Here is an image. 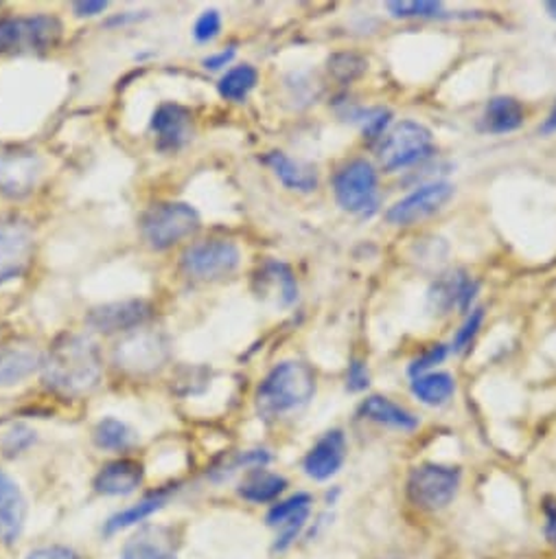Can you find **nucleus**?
Wrapping results in <instances>:
<instances>
[{"instance_id": "obj_1", "label": "nucleus", "mask_w": 556, "mask_h": 559, "mask_svg": "<svg viewBox=\"0 0 556 559\" xmlns=\"http://www.w3.org/2000/svg\"><path fill=\"white\" fill-rule=\"evenodd\" d=\"M43 371L49 389L67 397H82L101 380V356L86 336L67 334L51 347Z\"/></svg>"}, {"instance_id": "obj_2", "label": "nucleus", "mask_w": 556, "mask_h": 559, "mask_svg": "<svg viewBox=\"0 0 556 559\" xmlns=\"http://www.w3.org/2000/svg\"><path fill=\"white\" fill-rule=\"evenodd\" d=\"M316 393V376L305 362H281L274 367L256 391V413L263 419L301 411Z\"/></svg>"}, {"instance_id": "obj_3", "label": "nucleus", "mask_w": 556, "mask_h": 559, "mask_svg": "<svg viewBox=\"0 0 556 559\" xmlns=\"http://www.w3.org/2000/svg\"><path fill=\"white\" fill-rule=\"evenodd\" d=\"M62 40V23L56 16L0 19V56L43 53Z\"/></svg>"}, {"instance_id": "obj_4", "label": "nucleus", "mask_w": 556, "mask_h": 559, "mask_svg": "<svg viewBox=\"0 0 556 559\" xmlns=\"http://www.w3.org/2000/svg\"><path fill=\"white\" fill-rule=\"evenodd\" d=\"M200 228V215L184 202H162L152 206L141 224L145 241L154 250H167L191 237Z\"/></svg>"}, {"instance_id": "obj_5", "label": "nucleus", "mask_w": 556, "mask_h": 559, "mask_svg": "<svg viewBox=\"0 0 556 559\" xmlns=\"http://www.w3.org/2000/svg\"><path fill=\"white\" fill-rule=\"evenodd\" d=\"M377 185H379L377 171L368 160H364V158L351 160L349 165H345L338 171V176L334 180L336 200L345 211L368 217L379 206Z\"/></svg>"}, {"instance_id": "obj_6", "label": "nucleus", "mask_w": 556, "mask_h": 559, "mask_svg": "<svg viewBox=\"0 0 556 559\" xmlns=\"http://www.w3.org/2000/svg\"><path fill=\"white\" fill-rule=\"evenodd\" d=\"M432 152V132L416 121H401L384 136L379 145V163L386 171H397L425 160Z\"/></svg>"}, {"instance_id": "obj_7", "label": "nucleus", "mask_w": 556, "mask_h": 559, "mask_svg": "<svg viewBox=\"0 0 556 559\" xmlns=\"http://www.w3.org/2000/svg\"><path fill=\"white\" fill-rule=\"evenodd\" d=\"M460 487V469L449 465L425 463L412 469L408 478V498L425 511L447 507Z\"/></svg>"}, {"instance_id": "obj_8", "label": "nucleus", "mask_w": 556, "mask_h": 559, "mask_svg": "<svg viewBox=\"0 0 556 559\" xmlns=\"http://www.w3.org/2000/svg\"><path fill=\"white\" fill-rule=\"evenodd\" d=\"M239 261L241 252L232 241L204 239L184 250L182 270L197 282H219L239 267Z\"/></svg>"}, {"instance_id": "obj_9", "label": "nucleus", "mask_w": 556, "mask_h": 559, "mask_svg": "<svg viewBox=\"0 0 556 559\" xmlns=\"http://www.w3.org/2000/svg\"><path fill=\"white\" fill-rule=\"evenodd\" d=\"M34 259V230L21 217L0 219V286L21 276Z\"/></svg>"}, {"instance_id": "obj_10", "label": "nucleus", "mask_w": 556, "mask_h": 559, "mask_svg": "<svg viewBox=\"0 0 556 559\" xmlns=\"http://www.w3.org/2000/svg\"><path fill=\"white\" fill-rule=\"evenodd\" d=\"M454 187L449 182H430L399 200L395 206L388 209L386 219L395 226H410L416 224L436 211H440L447 200L451 198Z\"/></svg>"}, {"instance_id": "obj_11", "label": "nucleus", "mask_w": 556, "mask_h": 559, "mask_svg": "<svg viewBox=\"0 0 556 559\" xmlns=\"http://www.w3.org/2000/svg\"><path fill=\"white\" fill-rule=\"evenodd\" d=\"M169 356L167 341L156 332H138L117 347V362L130 373H152Z\"/></svg>"}, {"instance_id": "obj_12", "label": "nucleus", "mask_w": 556, "mask_h": 559, "mask_svg": "<svg viewBox=\"0 0 556 559\" xmlns=\"http://www.w3.org/2000/svg\"><path fill=\"white\" fill-rule=\"evenodd\" d=\"M152 130L160 152H178L193 136V117L180 104H162L152 117Z\"/></svg>"}, {"instance_id": "obj_13", "label": "nucleus", "mask_w": 556, "mask_h": 559, "mask_svg": "<svg viewBox=\"0 0 556 559\" xmlns=\"http://www.w3.org/2000/svg\"><path fill=\"white\" fill-rule=\"evenodd\" d=\"M149 319V306L145 301H119L93 310L86 323L101 334L130 332L141 328Z\"/></svg>"}, {"instance_id": "obj_14", "label": "nucleus", "mask_w": 556, "mask_h": 559, "mask_svg": "<svg viewBox=\"0 0 556 559\" xmlns=\"http://www.w3.org/2000/svg\"><path fill=\"white\" fill-rule=\"evenodd\" d=\"M310 509H312L310 493H297L269 509L267 524L281 531V535H278V542H276L278 550L288 548L297 539V535L301 533V528L305 526V522L310 518Z\"/></svg>"}, {"instance_id": "obj_15", "label": "nucleus", "mask_w": 556, "mask_h": 559, "mask_svg": "<svg viewBox=\"0 0 556 559\" xmlns=\"http://www.w3.org/2000/svg\"><path fill=\"white\" fill-rule=\"evenodd\" d=\"M478 293V284L464 272L443 274L430 290V308L436 312H449L460 308L467 312Z\"/></svg>"}, {"instance_id": "obj_16", "label": "nucleus", "mask_w": 556, "mask_h": 559, "mask_svg": "<svg viewBox=\"0 0 556 559\" xmlns=\"http://www.w3.org/2000/svg\"><path fill=\"white\" fill-rule=\"evenodd\" d=\"M347 459V439L342 430H331L305 456V472L314 480H327L340 472Z\"/></svg>"}, {"instance_id": "obj_17", "label": "nucleus", "mask_w": 556, "mask_h": 559, "mask_svg": "<svg viewBox=\"0 0 556 559\" xmlns=\"http://www.w3.org/2000/svg\"><path fill=\"white\" fill-rule=\"evenodd\" d=\"M27 504L19 485L0 469V542L12 544L25 524Z\"/></svg>"}, {"instance_id": "obj_18", "label": "nucleus", "mask_w": 556, "mask_h": 559, "mask_svg": "<svg viewBox=\"0 0 556 559\" xmlns=\"http://www.w3.org/2000/svg\"><path fill=\"white\" fill-rule=\"evenodd\" d=\"M145 469L138 461L119 459L101 467L95 478V489L104 496H125L132 493L143 483Z\"/></svg>"}, {"instance_id": "obj_19", "label": "nucleus", "mask_w": 556, "mask_h": 559, "mask_svg": "<svg viewBox=\"0 0 556 559\" xmlns=\"http://www.w3.org/2000/svg\"><path fill=\"white\" fill-rule=\"evenodd\" d=\"M43 365L38 352L29 345L0 349V386H12L29 378Z\"/></svg>"}, {"instance_id": "obj_20", "label": "nucleus", "mask_w": 556, "mask_h": 559, "mask_svg": "<svg viewBox=\"0 0 556 559\" xmlns=\"http://www.w3.org/2000/svg\"><path fill=\"white\" fill-rule=\"evenodd\" d=\"M525 110L512 97H495L486 104L480 128L488 134H506L523 126Z\"/></svg>"}, {"instance_id": "obj_21", "label": "nucleus", "mask_w": 556, "mask_h": 559, "mask_svg": "<svg viewBox=\"0 0 556 559\" xmlns=\"http://www.w3.org/2000/svg\"><path fill=\"white\" fill-rule=\"evenodd\" d=\"M265 163L271 171L281 178V182L297 191H314L318 187V174L312 165L290 158L283 152H271L265 156Z\"/></svg>"}, {"instance_id": "obj_22", "label": "nucleus", "mask_w": 556, "mask_h": 559, "mask_svg": "<svg viewBox=\"0 0 556 559\" xmlns=\"http://www.w3.org/2000/svg\"><path fill=\"white\" fill-rule=\"evenodd\" d=\"M360 413L375 424L390 426L397 430H414L419 426V419L410 411L401 408L399 404H395L382 395H373V397L364 400Z\"/></svg>"}, {"instance_id": "obj_23", "label": "nucleus", "mask_w": 556, "mask_h": 559, "mask_svg": "<svg viewBox=\"0 0 556 559\" xmlns=\"http://www.w3.org/2000/svg\"><path fill=\"white\" fill-rule=\"evenodd\" d=\"M412 393L427 406H443L456 393V380L449 373L436 371L414 378Z\"/></svg>"}, {"instance_id": "obj_24", "label": "nucleus", "mask_w": 556, "mask_h": 559, "mask_svg": "<svg viewBox=\"0 0 556 559\" xmlns=\"http://www.w3.org/2000/svg\"><path fill=\"white\" fill-rule=\"evenodd\" d=\"M286 487H288V480L283 476L256 469L241 483L239 493L250 502H271L286 491Z\"/></svg>"}, {"instance_id": "obj_25", "label": "nucleus", "mask_w": 556, "mask_h": 559, "mask_svg": "<svg viewBox=\"0 0 556 559\" xmlns=\"http://www.w3.org/2000/svg\"><path fill=\"white\" fill-rule=\"evenodd\" d=\"M258 82V73L254 67L250 64H241V67H234L230 69L217 84L219 88V95L228 102H243L252 88L256 86Z\"/></svg>"}, {"instance_id": "obj_26", "label": "nucleus", "mask_w": 556, "mask_h": 559, "mask_svg": "<svg viewBox=\"0 0 556 559\" xmlns=\"http://www.w3.org/2000/svg\"><path fill=\"white\" fill-rule=\"evenodd\" d=\"M169 493H171V489H162V491L152 493L149 498L141 500V502L134 504L132 509H125L123 513H117L114 518H110L106 531H108V533H114V531H119V528L132 526V524H136V522H143L145 518H149L154 511H158V509L167 502Z\"/></svg>"}, {"instance_id": "obj_27", "label": "nucleus", "mask_w": 556, "mask_h": 559, "mask_svg": "<svg viewBox=\"0 0 556 559\" xmlns=\"http://www.w3.org/2000/svg\"><path fill=\"white\" fill-rule=\"evenodd\" d=\"M258 276L263 278V282H269L278 290V304H281V306H290V304L297 301V297H299L297 278H294V274L290 272L288 265L269 261Z\"/></svg>"}, {"instance_id": "obj_28", "label": "nucleus", "mask_w": 556, "mask_h": 559, "mask_svg": "<svg viewBox=\"0 0 556 559\" xmlns=\"http://www.w3.org/2000/svg\"><path fill=\"white\" fill-rule=\"evenodd\" d=\"M95 443L104 450H125L134 443V432L119 419H104L95 428Z\"/></svg>"}, {"instance_id": "obj_29", "label": "nucleus", "mask_w": 556, "mask_h": 559, "mask_svg": "<svg viewBox=\"0 0 556 559\" xmlns=\"http://www.w3.org/2000/svg\"><path fill=\"white\" fill-rule=\"evenodd\" d=\"M123 559H178V557L167 544L143 533L132 542H128V546L123 548Z\"/></svg>"}, {"instance_id": "obj_30", "label": "nucleus", "mask_w": 556, "mask_h": 559, "mask_svg": "<svg viewBox=\"0 0 556 559\" xmlns=\"http://www.w3.org/2000/svg\"><path fill=\"white\" fill-rule=\"evenodd\" d=\"M366 67H368V62L358 53H336L329 60V73L342 84H349V82L362 78L366 73Z\"/></svg>"}, {"instance_id": "obj_31", "label": "nucleus", "mask_w": 556, "mask_h": 559, "mask_svg": "<svg viewBox=\"0 0 556 559\" xmlns=\"http://www.w3.org/2000/svg\"><path fill=\"white\" fill-rule=\"evenodd\" d=\"M388 10L397 19H434L440 14L443 5L434 0H399V3H388Z\"/></svg>"}, {"instance_id": "obj_32", "label": "nucleus", "mask_w": 556, "mask_h": 559, "mask_svg": "<svg viewBox=\"0 0 556 559\" xmlns=\"http://www.w3.org/2000/svg\"><path fill=\"white\" fill-rule=\"evenodd\" d=\"M482 321H484V310L482 308H475L471 310V314L467 317V321L462 323V328L458 330L456 338H454V352L456 354H462L471 347V343L475 341L480 328H482Z\"/></svg>"}, {"instance_id": "obj_33", "label": "nucleus", "mask_w": 556, "mask_h": 559, "mask_svg": "<svg viewBox=\"0 0 556 559\" xmlns=\"http://www.w3.org/2000/svg\"><path fill=\"white\" fill-rule=\"evenodd\" d=\"M221 32V16L219 12L210 10V12H204L197 21H195V27H193V38L197 43H210L219 36Z\"/></svg>"}, {"instance_id": "obj_34", "label": "nucleus", "mask_w": 556, "mask_h": 559, "mask_svg": "<svg viewBox=\"0 0 556 559\" xmlns=\"http://www.w3.org/2000/svg\"><path fill=\"white\" fill-rule=\"evenodd\" d=\"M445 356H447V349H445L443 345H436V347H432L430 352H425L423 356H419V358L410 365V373H412L414 378L425 376L434 365L443 362V360H445Z\"/></svg>"}, {"instance_id": "obj_35", "label": "nucleus", "mask_w": 556, "mask_h": 559, "mask_svg": "<svg viewBox=\"0 0 556 559\" xmlns=\"http://www.w3.org/2000/svg\"><path fill=\"white\" fill-rule=\"evenodd\" d=\"M347 386L349 391H364L368 386V369L364 362L353 360L349 365V373H347Z\"/></svg>"}, {"instance_id": "obj_36", "label": "nucleus", "mask_w": 556, "mask_h": 559, "mask_svg": "<svg viewBox=\"0 0 556 559\" xmlns=\"http://www.w3.org/2000/svg\"><path fill=\"white\" fill-rule=\"evenodd\" d=\"M27 559H80V557L75 550L67 546H47V548L34 550Z\"/></svg>"}, {"instance_id": "obj_37", "label": "nucleus", "mask_w": 556, "mask_h": 559, "mask_svg": "<svg viewBox=\"0 0 556 559\" xmlns=\"http://www.w3.org/2000/svg\"><path fill=\"white\" fill-rule=\"evenodd\" d=\"M106 10H108L106 0H82V3H75V5H73L75 16H80V19L99 16V14H104Z\"/></svg>"}, {"instance_id": "obj_38", "label": "nucleus", "mask_w": 556, "mask_h": 559, "mask_svg": "<svg viewBox=\"0 0 556 559\" xmlns=\"http://www.w3.org/2000/svg\"><path fill=\"white\" fill-rule=\"evenodd\" d=\"M232 58H234V49H228V51H221V53H217V56L206 58V60H204V67L210 69V71H219V69H223L226 64H230Z\"/></svg>"}, {"instance_id": "obj_39", "label": "nucleus", "mask_w": 556, "mask_h": 559, "mask_svg": "<svg viewBox=\"0 0 556 559\" xmlns=\"http://www.w3.org/2000/svg\"><path fill=\"white\" fill-rule=\"evenodd\" d=\"M545 518H547V522H545V535H547L549 544L556 548V507L547 504V507H545Z\"/></svg>"}, {"instance_id": "obj_40", "label": "nucleus", "mask_w": 556, "mask_h": 559, "mask_svg": "<svg viewBox=\"0 0 556 559\" xmlns=\"http://www.w3.org/2000/svg\"><path fill=\"white\" fill-rule=\"evenodd\" d=\"M552 132H556V104H554L549 117L541 126V134H552Z\"/></svg>"}, {"instance_id": "obj_41", "label": "nucleus", "mask_w": 556, "mask_h": 559, "mask_svg": "<svg viewBox=\"0 0 556 559\" xmlns=\"http://www.w3.org/2000/svg\"><path fill=\"white\" fill-rule=\"evenodd\" d=\"M545 10H547V14L556 21V0H552V3H545Z\"/></svg>"}]
</instances>
